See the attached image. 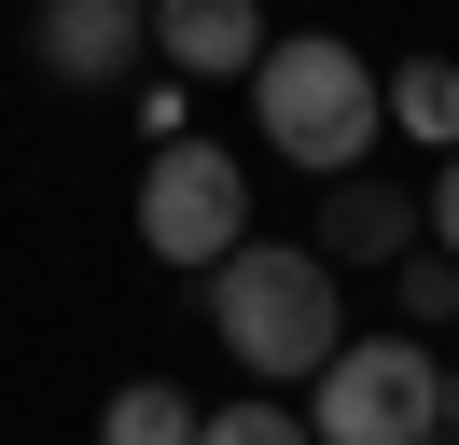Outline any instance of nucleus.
Masks as SVG:
<instances>
[{"label":"nucleus","mask_w":459,"mask_h":445,"mask_svg":"<svg viewBox=\"0 0 459 445\" xmlns=\"http://www.w3.org/2000/svg\"><path fill=\"white\" fill-rule=\"evenodd\" d=\"M418 237L459 250V153H431V195H418Z\"/></svg>","instance_id":"12"},{"label":"nucleus","mask_w":459,"mask_h":445,"mask_svg":"<svg viewBox=\"0 0 459 445\" xmlns=\"http://www.w3.org/2000/svg\"><path fill=\"white\" fill-rule=\"evenodd\" d=\"M29 56L56 83H140L153 70V0H42Z\"/></svg>","instance_id":"5"},{"label":"nucleus","mask_w":459,"mask_h":445,"mask_svg":"<svg viewBox=\"0 0 459 445\" xmlns=\"http://www.w3.org/2000/svg\"><path fill=\"white\" fill-rule=\"evenodd\" d=\"M446 432H459V362H446Z\"/></svg>","instance_id":"13"},{"label":"nucleus","mask_w":459,"mask_h":445,"mask_svg":"<svg viewBox=\"0 0 459 445\" xmlns=\"http://www.w3.org/2000/svg\"><path fill=\"white\" fill-rule=\"evenodd\" d=\"M195 445H320V432H307V417H292V404H264V389H251V404H223V417H195Z\"/></svg>","instance_id":"10"},{"label":"nucleus","mask_w":459,"mask_h":445,"mask_svg":"<svg viewBox=\"0 0 459 445\" xmlns=\"http://www.w3.org/2000/svg\"><path fill=\"white\" fill-rule=\"evenodd\" d=\"M251 126L279 167H307V181H334V167H362L376 139H390V98H376V56L334 42V28H279V42L251 56Z\"/></svg>","instance_id":"1"},{"label":"nucleus","mask_w":459,"mask_h":445,"mask_svg":"<svg viewBox=\"0 0 459 445\" xmlns=\"http://www.w3.org/2000/svg\"><path fill=\"white\" fill-rule=\"evenodd\" d=\"M251 237V167L223 153V139H153V167H140V250L153 265H181V278H209L223 250Z\"/></svg>","instance_id":"4"},{"label":"nucleus","mask_w":459,"mask_h":445,"mask_svg":"<svg viewBox=\"0 0 459 445\" xmlns=\"http://www.w3.org/2000/svg\"><path fill=\"white\" fill-rule=\"evenodd\" d=\"M376 98H390V139L459 153V56H403V70H376Z\"/></svg>","instance_id":"8"},{"label":"nucleus","mask_w":459,"mask_h":445,"mask_svg":"<svg viewBox=\"0 0 459 445\" xmlns=\"http://www.w3.org/2000/svg\"><path fill=\"white\" fill-rule=\"evenodd\" d=\"M98 445H195V404H181L168 376H126L112 404H98Z\"/></svg>","instance_id":"9"},{"label":"nucleus","mask_w":459,"mask_h":445,"mask_svg":"<svg viewBox=\"0 0 459 445\" xmlns=\"http://www.w3.org/2000/svg\"><path fill=\"white\" fill-rule=\"evenodd\" d=\"M320 445H418L446 432V362H431V334H348L334 362H320Z\"/></svg>","instance_id":"3"},{"label":"nucleus","mask_w":459,"mask_h":445,"mask_svg":"<svg viewBox=\"0 0 459 445\" xmlns=\"http://www.w3.org/2000/svg\"><path fill=\"white\" fill-rule=\"evenodd\" d=\"M418 250V195L362 181V167H334V209H320V265H403Z\"/></svg>","instance_id":"7"},{"label":"nucleus","mask_w":459,"mask_h":445,"mask_svg":"<svg viewBox=\"0 0 459 445\" xmlns=\"http://www.w3.org/2000/svg\"><path fill=\"white\" fill-rule=\"evenodd\" d=\"M209 334L279 389V376H320V362L348 348V292H334V265H320L307 237H237L223 265H209Z\"/></svg>","instance_id":"2"},{"label":"nucleus","mask_w":459,"mask_h":445,"mask_svg":"<svg viewBox=\"0 0 459 445\" xmlns=\"http://www.w3.org/2000/svg\"><path fill=\"white\" fill-rule=\"evenodd\" d=\"M418 445H459V432H418Z\"/></svg>","instance_id":"14"},{"label":"nucleus","mask_w":459,"mask_h":445,"mask_svg":"<svg viewBox=\"0 0 459 445\" xmlns=\"http://www.w3.org/2000/svg\"><path fill=\"white\" fill-rule=\"evenodd\" d=\"M390 278H403V320H418V334H431V320H459V250H403Z\"/></svg>","instance_id":"11"},{"label":"nucleus","mask_w":459,"mask_h":445,"mask_svg":"<svg viewBox=\"0 0 459 445\" xmlns=\"http://www.w3.org/2000/svg\"><path fill=\"white\" fill-rule=\"evenodd\" d=\"M279 42L264 0H153V70H195V83H251V56Z\"/></svg>","instance_id":"6"}]
</instances>
